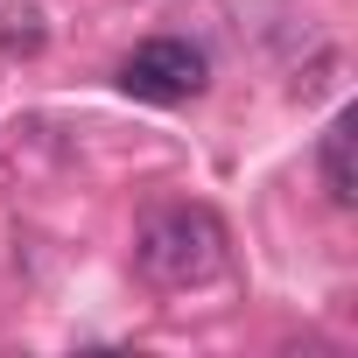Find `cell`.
<instances>
[{
	"mask_svg": "<svg viewBox=\"0 0 358 358\" xmlns=\"http://www.w3.org/2000/svg\"><path fill=\"white\" fill-rule=\"evenodd\" d=\"M0 50L8 57H36L43 50V15L36 8H8L0 15Z\"/></svg>",
	"mask_w": 358,
	"mask_h": 358,
	"instance_id": "obj_4",
	"label": "cell"
},
{
	"mask_svg": "<svg viewBox=\"0 0 358 358\" xmlns=\"http://www.w3.org/2000/svg\"><path fill=\"white\" fill-rule=\"evenodd\" d=\"M316 169H323V190H330V204H351V197H358V176H351V113H337V120L323 127Z\"/></svg>",
	"mask_w": 358,
	"mask_h": 358,
	"instance_id": "obj_3",
	"label": "cell"
},
{
	"mask_svg": "<svg viewBox=\"0 0 358 358\" xmlns=\"http://www.w3.org/2000/svg\"><path fill=\"white\" fill-rule=\"evenodd\" d=\"M211 85V64H204V50H190L183 36H155V43H141L127 64H120V92L127 99H148V106H183V99H197Z\"/></svg>",
	"mask_w": 358,
	"mask_h": 358,
	"instance_id": "obj_2",
	"label": "cell"
},
{
	"mask_svg": "<svg viewBox=\"0 0 358 358\" xmlns=\"http://www.w3.org/2000/svg\"><path fill=\"white\" fill-rule=\"evenodd\" d=\"M134 267L155 288H204L225 274V225L204 204H169L141 225L134 239Z\"/></svg>",
	"mask_w": 358,
	"mask_h": 358,
	"instance_id": "obj_1",
	"label": "cell"
}]
</instances>
